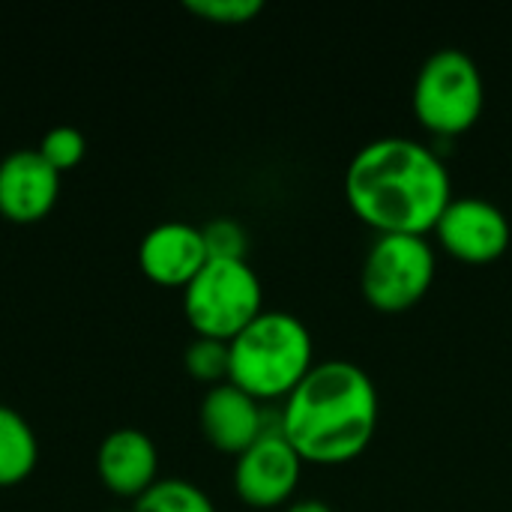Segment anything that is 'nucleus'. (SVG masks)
Returning <instances> with one entry per match:
<instances>
[{
	"instance_id": "obj_1",
	"label": "nucleus",
	"mask_w": 512,
	"mask_h": 512,
	"mask_svg": "<svg viewBox=\"0 0 512 512\" xmlns=\"http://www.w3.org/2000/svg\"><path fill=\"white\" fill-rule=\"evenodd\" d=\"M345 198L360 222L378 234L435 231L453 183L444 159L414 138L369 141L345 171Z\"/></svg>"
},
{
	"instance_id": "obj_2",
	"label": "nucleus",
	"mask_w": 512,
	"mask_h": 512,
	"mask_svg": "<svg viewBox=\"0 0 512 512\" xmlns=\"http://www.w3.org/2000/svg\"><path fill=\"white\" fill-rule=\"evenodd\" d=\"M279 420L303 462L345 465L375 438L378 390L357 363L324 360L294 387Z\"/></svg>"
},
{
	"instance_id": "obj_3",
	"label": "nucleus",
	"mask_w": 512,
	"mask_h": 512,
	"mask_svg": "<svg viewBox=\"0 0 512 512\" xmlns=\"http://www.w3.org/2000/svg\"><path fill=\"white\" fill-rule=\"evenodd\" d=\"M228 381L252 399H288L309 375L312 336L291 312H261L243 333L228 342Z\"/></svg>"
},
{
	"instance_id": "obj_4",
	"label": "nucleus",
	"mask_w": 512,
	"mask_h": 512,
	"mask_svg": "<svg viewBox=\"0 0 512 512\" xmlns=\"http://www.w3.org/2000/svg\"><path fill=\"white\" fill-rule=\"evenodd\" d=\"M261 303V282L246 261H207L183 288L186 321L201 339L231 342L264 312Z\"/></svg>"
},
{
	"instance_id": "obj_5",
	"label": "nucleus",
	"mask_w": 512,
	"mask_h": 512,
	"mask_svg": "<svg viewBox=\"0 0 512 512\" xmlns=\"http://www.w3.org/2000/svg\"><path fill=\"white\" fill-rule=\"evenodd\" d=\"M483 75L459 48L435 51L414 81V114L435 135H462L483 114Z\"/></svg>"
},
{
	"instance_id": "obj_6",
	"label": "nucleus",
	"mask_w": 512,
	"mask_h": 512,
	"mask_svg": "<svg viewBox=\"0 0 512 512\" xmlns=\"http://www.w3.org/2000/svg\"><path fill=\"white\" fill-rule=\"evenodd\" d=\"M435 282V249L417 234H378L363 261V297L387 315L417 306Z\"/></svg>"
},
{
	"instance_id": "obj_7",
	"label": "nucleus",
	"mask_w": 512,
	"mask_h": 512,
	"mask_svg": "<svg viewBox=\"0 0 512 512\" xmlns=\"http://www.w3.org/2000/svg\"><path fill=\"white\" fill-rule=\"evenodd\" d=\"M303 459L285 441L282 429H267L246 453L237 456L234 489L243 504L255 510H270L285 504L300 483Z\"/></svg>"
},
{
	"instance_id": "obj_8",
	"label": "nucleus",
	"mask_w": 512,
	"mask_h": 512,
	"mask_svg": "<svg viewBox=\"0 0 512 512\" xmlns=\"http://www.w3.org/2000/svg\"><path fill=\"white\" fill-rule=\"evenodd\" d=\"M441 246L465 264H492L510 246V219L486 198H453L435 225Z\"/></svg>"
},
{
	"instance_id": "obj_9",
	"label": "nucleus",
	"mask_w": 512,
	"mask_h": 512,
	"mask_svg": "<svg viewBox=\"0 0 512 512\" xmlns=\"http://www.w3.org/2000/svg\"><path fill=\"white\" fill-rule=\"evenodd\" d=\"M60 192V174L39 150H15L0 162V213L9 222L30 225L51 213Z\"/></svg>"
},
{
	"instance_id": "obj_10",
	"label": "nucleus",
	"mask_w": 512,
	"mask_h": 512,
	"mask_svg": "<svg viewBox=\"0 0 512 512\" xmlns=\"http://www.w3.org/2000/svg\"><path fill=\"white\" fill-rule=\"evenodd\" d=\"M207 246L201 228L186 222L156 225L138 249V264L144 276L165 288H186L207 264Z\"/></svg>"
},
{
	"instance_id": "obj_11",
	"label": "nucleus",
	"mask_w": 512,
	"mask_h": 512,
	"mask_svg": "<svg viewBox=\"0 0 512 512\" xmlns=\"http://www.w3.org/2000/svg\"><path fill=\"white\" fill-rule=\"evenodd\" d=\"M201 432L216 450L240 456L267 432V414L258 399L225 381L210 387L201 402Z\"/></svg>"
},
{
	"instance_id": "obj_12",
	"label": "nucleus",
	"mask_w": 512,
	"mask_h": 512,
	"mask_svg": "<svg viewBox=\"0 0 512 512\" xmlns=\"http://www.w3.org/2000/svg\"><path fill=\"white\" fill-rule=\"evenodd\" d=\"M96 468L102 483L120 498H141L159 471V456L153 441L138 429H117L111 432L96 456Z\"/></svg>"
},
{
	"instance_id": "obj_13",
	"label": "nucleus",
	"mask_w": 512,
	"mask_h": 512,
	"mask_svg": "<svg viewBox=\"0 0 512 512\" xmlns=\"http://www.w3.org/2000/svg\"><path fill=\"white\" fill-rule=\"evenodd\" d=\"M39 459V444L27 420L0 405V489L24 483Z\"/></svg>"
},
{
	"instance_id": "obj_14",
	"label": "nucleus",
	"mask_w": 512,
	"mask_h": 512,
	"mask_svg": "<svg viewBox=\"0 0 512 512\" xmlns=\"http://www.w3.org/2000/svg\"><path fill=\"white\" fill-rule=\"evenodd\" d=\"M135 512H216L213 501L189 480H156L135 504Z\"/></svg>"
},
{
	"instance_id": "obj_15",
	"label": "nucleus",
	"mask_w": 512,
	"mask_h": 512,
	"mask_svg": "<svg viewBox=\"0 0 512 512\" xmlns=\"http://www.w3.org/2000/svg\"><path fill=\"white\" fill-rule=\"evenodd\" d=\"M186 372L201 384H225L231 372V351L228 342L219 339H195L186 351Z\"/></svg>"
},
{
	"instance_id": "obj_16",
	"label": "nucleus",
	"mask_w": 512,
	"mask_h": 512,
	"mask_svg": "<svg viewBox=\"0 0 512 512\" xmlns=\"http://www.w3.org/2000/svg\"><path fill=\"white\" fill-rule=\"evenodd\" d=\"M36 150H39V156H42L57 174H63V171H72V168L84 159L87 141H84V135H81L78 129H72V126H54L51 132L42 135V141H39Z\"/></svg>"
},
{
	"instance_id": "obj_17",
	"label": "nucleus",
	"mask_w": 512,
	"mask_h": 512,
	"mask_svg": "<svg viewBox=\"0 0 512 512\" xmlns=\"http://www.w3.org/2000/svg\"><path fill=\"white\" fill-rule=\"evenodd\" d=\"M210 261H246L249 234L234 219H213L201 228Z\"/></svg>"
},
{
	"instance_id": "obj_18",
	"label": "nucleus",
	"mask_w": 512,
	"mask_h": 512,
	"mask_svg": "<svg viewBox=\"0 0 512 512\" xmlns=\"http://www.w3.org/2000/svg\"><path fill=\"white\" fill-rule=\"evenodd\" d=\"M186 9L213 24H246L264 9V3L261 0H186Z\"/></svg>"
},
{
	"instance_id": "obj_19",
	"label": "nucleus",
	"mask_w": 512,
	"mask_h": 512,
	"mask_svg": "<svg viewBox=\"0 0 512 512\" xmlns=\"http://www.w3.org/2000/svg\"><path fill=\"white\" fill-rule=\"evenodd\" d=\"M285 512H333L324 501H315V498H306V501H297L291 504Z\"/></svg>"
}]
</instances>
